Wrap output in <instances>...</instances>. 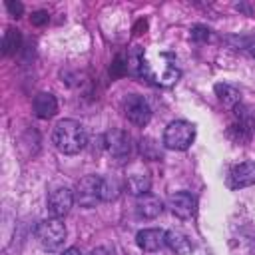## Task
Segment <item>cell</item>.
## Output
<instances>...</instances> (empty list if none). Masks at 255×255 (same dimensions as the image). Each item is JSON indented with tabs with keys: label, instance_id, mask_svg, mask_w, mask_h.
<instances>
[{
	"label": "cell",
	"instance_id": "14",
	"mask_svg": "<svg viewBox=\"0 0 255 255\" xmlns=\"http://www.w3.org/2000/svg\"><path fill=\"white\" fill-rule=\"evenodd\" d=\"M126 187H128V191H129L131 195H137V197H141V195L149 193L151 181H149V177H147V175H141V173H133V175H129V177H128V181H126Z\"/></svg>",
	"mask_w": 255,
	"mask_h": 255
},
{
	"label": "cell",
	"instance_id": "23",
	"mask_svg": "<svg viewBox=\"0 0 255 255\" xmlns=\"http://www.w3.org/2000/svg\"><path fill=\"white\" fill-rule=\"evenodd\" d=\"M62 255H82V253H80V249H76V247H70V249H66Z\"/></svg>",
	"mask_w": 255,
	"mask_h": 255
},
{
	"label": "cell",
	"instance_id": "10",
	"mask_svg": "<svg viewBox=\"0 0 255 255\" xmlns=\"http://www.w3.org/2000/svg\"><path fill=\"white\" fill-rule=\"evenodd\" d=\"M135 241L143 251H157L165 245V231H161V229H141L135 235Z\"/></svg>",
	"mask_w": 255,
	"mask_h": 255
},
{
	"label": "cell",
	"instance_id": "2",
	"mask_svg": "<svg viewBox=\"0 0 255 255\" xmlns=\"http://www.w3.org/2000/svg\"><path fill=\"white\" fill-rule=\"evenodd\" d=\"M193 139H195V128L185 120L171 122L163 131V145L167 149L183 151L193 143Z\"/></svg>",
	"mask_w": 255,
	"mask_h": 255
},
{
	"label": "cell",
	"instance_id": "1",
	"mask_svg": "<svg viewBox=\"0 0 255 255\" xmlns=\"http://www.w3.org/2000/svg\"><path fill=\"white\" fill-rule=\"evenodd\" d=\"M52 141H54V145L62 153L74 155V153H80L86 147V131H84L80 122H76V120H62L54 128Z\"/></svg>",
	"mask_w": 255,
	"mask_h": 255
},
{
	"label": "cell",
	"instance_id": "5",
	"mask_svg": "<svg viewBox=\"0 0 255 255\" xmlns=\"http://www.w3.org/2000/svg\"><path fill=\"white\" fill-rule=\"evenodd\" d=\"M126 118L133 124V126H139V128H143L147 122H149V118H151V108H149V104L141 98V96H137V94H131L128 100H126Z\"/></svg>",
	"mask_w": 255,
	"mask_h": 255
},
{
	"label": "cell",
	"instance_id": "16",
	"mask_svg": "<svg viewBox=\"0 0 255 255\" xmlns=\"http://www.w3.org/2000/svg\"><path fill=\"white\" fill-rule=\"evenodd\" d=\"M215 92L219 96V100L225 104V106H237L239 104V92L227 84H217L215 86Z\"/></svg>",
	"mask_w": 255,
	"mask_h": 255
},
{
	"label": "cell",
	"instance_id": "11",
	"mask_svg": "<svg viewBox=\"0 0 255 255\" xmlns=\"http://www.w3.org/2000/svg\"><path fill=\"white\" fill-rule=\"evenodd\" d=\"M58 112V102L50 92H40L34 96V114L40 120H50Z\"/></svg>",
	"mask_w": 255,
	"mask_h": 255
},
{
	"label": "cell",
	"instance_id": "7",
	"mask_svg": "<svg viewBox=\"0 0 255 255\" xmlns=\"http://www.w3.org/2000/svg\"><path fill=\"white\" fill-rule=\"evenodd\" d=\"M195 207H197V199L189 191H177L169 197V209L179 219H189L195 213Z\"/></svg>",
	"mask_w": 255,
	"mask_h": 255
},
{
	"label": "cell",
	"instance_id": "3",
	"mask_svg": "<svg viewBox=\"0 0 255 255\" xmlns=\"http://www.w3.org/2000/svg\"><path fill=\"white\" fill-rule=\"evenodd\" d=\"M36 239L42 245V249L46 251H56L62 247L64 239H66V227L60 219L50 217L38 223L36 227Z\"/></svg>",
	"mask_w": 255,
	"mask_h": 255
},
{
	"label": "cell",
	"instance_id": "9",
	"mask_svg": "<svg viewBox=\"0 0 255 255\" xmlns=\"http://www.w3.org/2000/svg\"><path fill=\"white\" fill-rule=\"evenodd\" d=\"M255 183V163L253 161H243L239 165H235L231 169L229 175V185L233 189H241V187H249Z\"/></svg>",
	"mask_w": 255,
	"mask_h": 255
},
{
	"label": "cell",
	"instance_id": "22",
	"mask_svg": "<svg viewBox=\"0 0 255 255\" xmlns=\"http://www.w3.org/2000/svg\"><path fill=\"white\" fill-rule=\"evenodd\" d=\"M90 255H114V251L108 247H96V249H92Z\"/></svg>",
	"mask_w": 255,
	"mask_h": 255
},
{
	"label": "cell",
	"instance_id": "12",
	"mask_svg": "<svg viewBox=\"0 0 255 255\" xmlns=\"http://www.w3.org/2000/svg\"><path fill=\"white\" fill-rule=\"evenodd\" d=\"M135 209H137V213H139L141 217H145V219H153V217H157V215L163 211V203H161V199H159L157 195H153V193H145V195L137 197Z\"/></svg>",
	"mask_w": 255,
	"mask_h": 255
},
{
	"label": "cell",
	"instance_id": "13",
	"mask_svg": "<svg viewBox=\"0 0 255 255\" xmlns=\"http://www.w3.org/2000/svg\"><path fill=\"white\" fill-rule=\"evenodd\" d=\"M165 245H167L171 251H175L177 255H187V253L191 251L189 239H187L183 233H179V231H167V233H165Z\"/></svg>",
	"mask_w": 255,
	"mask_h": 255
},
{
	"label": "cell",
	"instance_id": "6",
	"mask_svg": "<svg viewBox=\"0 0 255 255\" xmlns=\"http://www.w3.org/2000/svg\"><path fill=\"white\" fill-rule=\"evenodd\" d=\"M74 201H76V197H74V191H72V189H68V187H58V189H54V191L50 193V197H48V211H50L52 217L62 219L64 215H68V211H70V207L74 205Z\"/></svg>",
	"mask_w": 255,
	"mask_h": 255
},
{
	"label": "cell",
	"instance_id": "21",
	"mask_svg": "<svg viewBox=\"0 0 255 255\" xmlns=\"http://www.w3.org/2000/svg\"><path fill=\"white\" fill-rule=\"evenodd\" d=\"M6 8H8V12H10L14 18H18V16L24 12V6H22L20 2H6Z\"/></svg>",
	"mask_w": 255,
	"mask_h": 255
},
{
	"label": "cell",
	"instance_id": "20",
	"mask_svg": "<svg viewBox=\"0 0 255 255\" xmlns=\"http://www.w3.org/2000/svg\"><path fill=\"white\" fill-rule=\"evenodd\" d=\"M32 24L34 26H44V24H48V20H50V16H48V12H44V10H38V12H34L32 14Z\"/></svg>",
	"mask_w": 255,
	"mask_h": 255
},
{
	"label": "cell",
	"instance_id": "19",
	"mask_svg": "<svg viewBox=\"0 0 255 255\" xmlns=\"http://www.w3.org/2000/svg\"><path fill=\"white\" fill-rule=\"evenodd\" d=\"M191 38H193L195 42H205V40L209 38V30H207L205 26H193V28H191Z\"/></svg>",
	"mask_w": 255,
	"mask_h": 255
},
{
	"label": "cell",
	"instance_id": "15",
	"mask_svg": "<svg viewBox=\"0 0 255 255\" xmlns=\"http://www.w3.org/2000/svg\"><path fill=\"white\" fill-rule=\"evenodd\" d=\"M20 44H22V36H20V30L16 28H8L4 32V38H2V52L6 56H12L20 50Z\"/></svg>",
	"mask_w": 255,
	"mask_h": 255
},
{
	"label": "cell",
	"instance_id": "18",
	"mask_svg": "<svg viewBox=\"0 0 255 255\" xmlns=\"http://www.w3.org/2000/svg\"><path fill=\"white\" fill-rule=\"evenodd\" d=\"M110 72H112V76H124V74H128V60L116 58V62L112 64Z\"/></svg>",
	"mask_w": 255,
	"mask_h": 255
},
{
	"label": "cell",
	"instance_id": "17",
	"mask_svg": "<svg viewBox=\"0 0 255 255\" xmlns=\"http://www.w3.org/2000/svg\"><path fill=\"white\" fill-rule=\"evenodd\" d=\"M120 193V185L116 179H102V201H112Z\"/></svg>",
	"mask_w": 255,
	"mask_h": 255
},
{
	"label": "cell",
	"instance_id": "4",
	"mask_svg": "<svg viewBox=\"0 0 255 255\" xmlns=\"http://www.w3.org/2000/svg\"><path fill=\"white\" fill-rule=\"evenodd\" d=\"M74 197L82 207H96V203L102 201V177L98 175L82 177L76 185Z\"/></svg>",
	"mask_w": 255,
	"mask_h": 255
},
{
	"label": "cell",
	"instance_id": "8",
	"mask_svg": "<svg viewBox=\"0 0 255 255\" xmlns=\"http://www.w3.org/2000/svg\"><path fill=\"white\" fill-rule=\"evenodd\" d=\"M106 147L114 157H126L131 149V139L124 129H112L106 135Z\"/></svg>",
	"mask_w": 255,
	"mask_h": 255
}]
</instances>
